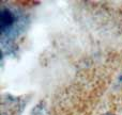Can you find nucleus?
<instances>
[{
    "label": "nucleus",
    "instance_id": "f03ea898",
    "mask_svg": "<svg viewBox=\"0 0 122 115\" xmlns=\"http://www.w3.org/2000/svg\"><path fill=\"white\" fill-rule=\"evenodd\" d=\"M119 82H120V84H122V73H121L120 77H119Z\"/></svg>",
    "mask_w": 122,
    "mask_h": 115
},
{
    "label": "nucleus",
    "instance_id": "7ed1b4c3",
    "mask_svg": "<svg viewBox=\"0 0 122 115\" xmlns=\"http://www.w3.org/2000/svg\"><path fill=\"white\" fill-rule=\"evenodd\" d=\"M103 115H115V114H112V113H106V114H103Z\"/></svg>",
    "mask_w": 122,
    "mask_h": 115
},
{
    "label": "nucleus",
    "instance_id": "f257e3e1",
    "mask_svg": "<svg viewBox=\"0 0 122 115\" xmlns=\"http://www.w3.org/2000/svg\"><path fill=\"white\" fill-rule=\"evenodd\" d=\"M17 26H18L17 14L12 9L2 5L0 11V33H1L2 44L16 35Z\"/></svg>",
    "mask_w": 122,
    "mask_h": 115
}]
</instances>
